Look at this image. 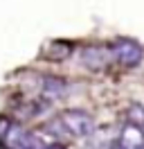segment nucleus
Returning a JSON list of instances; mask_svg holds the SVG:
<instances>
[{
    "instance_id": "nucleus-2",
    "label": "nucleus",
    "mask_w": 144,
    "mask_h": 149,
    "mask_svg": "<svg viewBox=\"0 0 144 149\" xmlns=\"http://www.w3.org/2000/svg\"><path fill=\"white\" fill-rule=\"evenodd\" d=\"M0 147L2 149H50L38 133L23 129L11 118H0Z\"/></svg>"
},
{
    "instance_id": "nucleus-8",
    "label": "nucleus",
    "mask_w": 144,
    "mask_h": 149,
    "mask_svg": "<svg viewBox=\"0 0 144 149\" xmlns=\"http://www.w3.org/2000/svg\"><path fill=\"white\" fill-rule=\"evenodd\" d=\"M126 122L137 127V129H142V133H144V106L142 104H131L126 109Z\"/></svg>"
},
{
    "instance_id": "nucleus-7",
    "label": "nucleus",
    "mask_w": 144,
    "mask_h": 149,
    "mask_svg": "<svg viewBox=\"0 0 144 149\" xmlns=\"http://www.w3.org/2000/svg\"><path fill=\"white\" fill-rule=\"evenodd\" d=\"M65 81L61 79H54V77H45L41 81V93H43V100H56V97H63L65 95Z\"/></svg>"
},
{
    "instance_id": "nucleus-4",
    "label": "nucleus",
    "mask_w": 144,
    "mask_h": 149,
    "mask_svg": "<svg viewBox=\"0 0 144 149\" xmlns=\"http://www.w3.org/2000/svg\"><path fill=\"white\" fill-rule=\"evenodd\" d=\"M81 63L90 68V70H104L110 61H113V54H110V47L108 45H86L81 47Z\"/></svg>"
},
{
    "instance_id": "nucleus-5",
    "label": "nucleus",
    "mask_w": 144,
    "mask_h": 149,
    "mask_svg": "<svg viewBox=\"0 0 144 149\" xmlns=\"http://www.w3.org/2000/svg\"><path fill=\"white\" fill-rule=\"evenodd\" d=\"M115 149H144V133L133 124L126 122L124 129L115 138Z\"/></svg>"
},
{
    "instance_id": "nucleus-9",
    "label": "nucleus",
    "mask_w": 144,
    "mask_h": 149,
    "mask_svg": "<svg viewBox=\"0 0 144 149\" xmlns=\"http://www.w3.org/2000/svg\"><path fill=\"white\" fill-rule=\"evenodd\" d=\"M50 149H65L63 145H50Z\"/></svg>"
},
{
    "instance_id": "nucleus-6",
    "label": "nucleus",
    "mask_w": 144,
    "mask_h": 149,
    "mask_svg": "<svg viewBox=\"0 0 144 149\" xmlns=\"http://www.w3.org/2000/svg\"><path fill=\"white\" fill-rule=\"evenodd\" d=\"M72 52V43H65V41H52L43 47V59H50V61H63L68 59Z\"/></svg>"
},
{
    "instance_id": "nucleus-1",
    "label": "nucleus",
    "mask_w": 144,
    "mask_h": 149,
    "mask_svg": "<svg viewBox=\"0 0 144 149\" xmlns=\"http://www.w3.org/2000/svg\"><path fill=\"white\" fill-rule=\"evenodd\" d=\"M47 131L54 136H65V138H88L95 133V120L86 111L70 109L56 115L52 122H47Z\"/></svg>"
},
{
    "instance_id": "nucleus-3",
    "label": "nucleus",
    "mask_w": 144,
    "mask_h": 149,
    "mask_svg": "<svg viewBox=\"0 0 144 149\" xmlns=\"http://www.w3.org/2000/svg\"><path fill=\"white\" fill-rule=\"evenodd\" d=\"M110 54H113V61H117L124 68H135V65L142 63V45L133 41V38H117L110 43Z\"/></svg>"
}]
</instances>
